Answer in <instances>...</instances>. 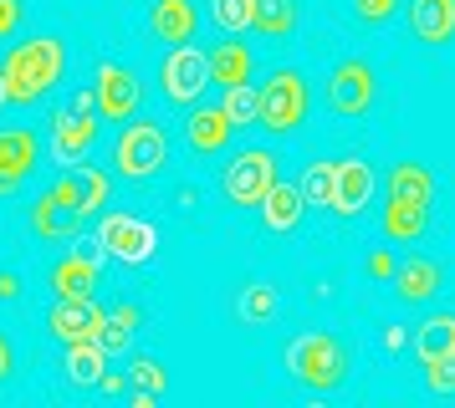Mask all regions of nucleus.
<instances>
[{
    "label": "nucleus",
    "instance_id": "nucleus-21",
    "mask_svg": "<svg viewBox=\"0 0 455 408\" xmlns=\"http://www.w3.org/2000/svg\"><path fill=\"white\" fill-rule=\"evenodd\" d=\"M62 373H67V383L72 388H98L103 383V373H108L103 342H72L67 347V357H62Z\"/></svg>",
    "mask_w": 455,
    "mask_h": 408
},
{
    "label": "nucleus",
    "instance_id": "nucleus-39",
    "mask_svg": "<svg viewBox=\"0 0 455 408\" xmlns=\"http://www.w3.org/2000/svg\"><path fill=\"white\" fill-rule=\"evenodd\" d=\"M67 107H72V113H83V118H92V113H98V92H92V87H77Z\"/></svg>",
    "mask_w": 455,
    "mask_h": 408
},
{
    "label": "nucleus",
    "instance_id": "nucleus-15",
    "mask_svg": "<svg viewBox=\"0 0 455 408\" xmlns=\"http://www.w3.org/2000/svg\"><path fill=\"white\" fill-rule=\"evenodd\" d=\"M185 133H189V148H195V153L215 159V153H226V148H230V138H235V122L226 118V107H189Z\"/></svg>",
    "mask_w": 455,
    "mask_h": 408
},
{
    "label": "nucleus",
    "instance_id": "nucleus-11",
    "mask_svg": "<svg viewBox=\"0 0 455 408\" xmlns=\"http://www.w3.org/2000/svg\"><path fill=\"white\" fill-rule=\"evenodd\" d=\"M373 163L363 159V153H348V159L332 163V215H343V220H353V215H363L373 200Z\"/></svg>",
    "mask_w": 455,
    "mask_h": 408
},
{
    "label": "nucleus",
    "instance_id": "nucleus-25",
    "mask_svg": "<svg viewBox=\"0 0 455 408\" xmlns=\"http://www.w3.org/2000/svg\"><path fill=\"white\" fill-rule=\"evenodd\" d=\"M139 326H144V306H133V302H118L113 311H108V322H103V352H128L133 347V337H139Z\"/></svg>",
    "mask_w": 455,
    "mask_h": 408
},
{
    "label": "nucleus",
    "instance_id": "nucleus-2",
    "mask_svg": "<svg viewBox=\"0 0 455 408\" xmlns=\"http://www.w3.org/2000/svg\"><path fill=\"white\" fill-rule=\"evenodd\" d=\"M287 367L291 378L312 393H338L348 383V347L338 342L332 332H302L297 342H287Z\"/></svg>",
    "mask_w": 455,
    "mask_h": 408
},
{
    "label": "nucleus",
    "instance_id": "nucleus-23",
    "mask_svg": "<svg viewBox=\"0 0 455 408\" xmlns=\"http://www.w3.org/2000/svg\"><path fill=\"white\" fill-rule=\"evenodd\" d=\"M251 67H256V57H251L246 41H220V46L210 51V82H220V87L251 82Z\"/></svg>",
    "mask_w": 455,
    "mask_h": 408
},
{
    "label": "nucleus",
    "instance_id": "nucleus-27",
    "mask_svg": "<svg viewBox=\"0 0 455 408\" xmlns=\"http://www.w3.org/2000/svg\"><path fill=\"white\" fill-rule=\"evenodd\" d=\"M389 194H404V200H425L430 204L435 200V174L425 169V163H414V159L394 163L389 169Z\"/></svg>",
    "mask_w": 455,
    "mask_h": 408
},
{
    "label": "nucleus",
    "instance_id": "nucleus-29",
    "mask_svg": "<svg viewBox=\"0 0 455 408\" xmlns=\"http://www.w3.org/2000/svg\"><path fill=\"white\" fill-rule=\"evenodd\" d=\"M226 118L235 122V133L241 128H251L256 122V113H261V87H251V82H235V87H226Z\"/></svg>",
    "mask_w": 455,
    "mask_h": 408
},
{
    "label": "nucleus",
    "instance_id": "nucleus-28",
    "mask_svg": "<svg viewBox=\"0 0 455 408\" xmlns=\"http://www.w3.org/2000/svg\"><path fill=\"white\" fill-rule=\"evenodd\" d=\"M276 306H282V296H276V286L256 281V286H246V291L235 296V317L256 326V322H271V317H276Z\"/></svg>",
    "mask_w": 455,
    "mask_h": 408
},
{
    "label": "nucleus",
    "instance_id": "nucleus-5",
    "mask_svg": "<svg viewBox=\"0 0 455 408\" xmlns=\"http://www.w3.org/2000/svg\"><path fill=\"white\" fill-rule=\"evenodd\" d=\"M210 87V57L200 46H169L159 61V92L169 98V107H195Z\"/></svg>",
    "mask_w": 455,
    "mask_h": 408
},
{
    "label": "nucleus",
    "instance_id": "nucleus-8",
    "mask_svg": "<svg viewBox=\"0 0 455 408\" xmlns=\"http://www.w3.org/2000/svg\"><path fill=\"white\" fill-rule=\"evenodd\" d=\"M271 184H276V153H271V148H246V153H235V159L226 163V174H220L226 200L241 204V209L267 200Z\"/></svg>",
    "mask_w": 455,
    "mask_h": 408
},
{
    "label": "nucleus",
    "instance_id": "nucleus-22",
    "mask_svg": "<svg viewBox=\"0 0 455 408\" xmlns=\"http://www.w3.org/2000/svg\"><path fill=\"white\" fill-rule=\"evenodd\" d=\"M414 352H419V363L455 357V311H435V317H425V326L414 332Z\"/></svg>",
    "mask_w": 455,
    "mask_h": 408
},
{
    "label": "nucleus",
    "instance_id": "nucleus-30",
    "mask_svg": "<svg viewBox=\"0 0 455 408\" xmlns=\"http://www.w3.org/2000/svg\"><path fill=\"white\" fill-rule=\"evenodd\" d=\"M302 200H307V209H328L332 204V159H317L307 163V174H302Z\"/></svg>",
    "mask_w": 455,
    "mask_h": 408
},
{
    "label": "nucleus",
    "instance_id": "nucleus-17",
    "mask_svg": "<svg viewBox=\"0 0 455 408\" xmlns=\"http://www.w3.org/2000/svg\"><path fill=\"white\" fill-rule=\"evenodd\" d=\"M410 31L425 46L455 41V0H410Z\"/></svg>",
    "mask_w": 455,
    "mask_h": 408
},
{
    "label": "nucleus",
    "instance_id": "nucleus-1",
    "mask_svg": "<svg viewBox=\"0 0 455 408\" xmlns=\"http://www.w3.org/2000/svg\"><path fill=\"white\" fill-rule=\"evenodd\" d=\"M0 77H5V107L42 102L67 77V41L52 36V31H42L31 41H16L5 51V61H0Z\"/></svg>",
    "mask_w": 455,
    "mask_h": 408
},
{
    "label": "nucleus",
    "instance_id": "nucleus-6",
    "mask_svg": "<svg viewBox=\"0 0 455 408\" xmlns=\"http://www.w3.org/2000/svg\"><path fill=\"white\" fill-rule=\"evenodd\" d=\"M323 98H328V107L338 118H363L373 102H379V77H373V67L363 57H343L328 72Z\"/></svg>",
    "mask_w": 455,
    "mask_h": 408
},
{
    "label": "nucleus",
    "instance_id": "nucleus-10",
    "mask_svg": "<svg viewBox=\"0 0 455 408\" xmlns=\"http://www.w3.org/2000/svg\"><path fill=\"white\" fill-rule=\"evenodd\" d=\"M42 163L36 128H0V200H11Z\"/></svg>",
    "mask_w": 455,
    "mask_h": 408
},
{
    "label": "nucleus",
    "instance_id": "nucleus-14",
    "mask_svg": "<svg viewBox=\"0 0 455 408\" xmlns=\"http://www.w3.org/2000/svg\"><path fill=\"white\" fill-rule=\"evenodd\" d=\"M98 255H103V245H77L72 255L52 265V291L57 296H92L98 291Z\"/></svg>",
    "mask_w": 455,
    "mask_h": 408
},
{
    "label": "nucleus",
    "instance_id": "nucleus-33",
    "mask_svg": "<svg viewBox=\"0 0 455 408\" xmlns=\"http://www.w3.org/2000/svg\"><path fill=\"white\" fill-rule=\"evenodd\" d=\"M77 184H83V204H87V215H98V209L108 204V194H113V184H108V174H103V169H92V163H87V169H77Z\"/></svg>",
    "mask_w": 455,
    "mask_h": 408
},
{
    "label": "nucleus",
    "instance_id": "nucleus-26",
    "mask_svg": "<svg viewBox=\"0 0 455 408\" xmlns=\"http://www.w3.org/2000/svg\"><path fill=\"white\" fill-rule=\"evenodd\" d=\"M297 20H302L297 0H256V20H251V31H261L267 41H282V36L297 31Z\"/></svg>",
    "mask_w": 455,
    "mask_h": 408
},
{
    "label": "nucleus",
    "instance_id": "nucleus-34",
    "mask_svg": "<svg viewBox=\"0 0 455 408\" xmlns=\"http://www.w3.org/2000/svg\"><path fill=\"white\" fill-rule=\"evenodd\" d=\"M425 388L435 398H455V357H435L425 363Z\"/></svg>",
    "mask_w": 455,
    "mask_h": 408
},
{
    "label": "nucleus",
    "instance_id": "nucleus-20",
    "mask_svg": "<svg viewBox=\"0 0 455 408\" xmlns=\"http://www.w3.org/2000/svg\"><path fill=\"white\" fill-rule=\"evenodd\" d=\"M425 224H430V204L425 200H404V194H389L384 204V235L399 245H410L425 235Z\"/></svg>",
    "mask_w": 455,
    "mask_h": 408
},
{
    "label": "nucleus",
    "instance_id": "nucleus-31",
    "mask_svg": "<svg viewBox=\"0 0 455 408\" xmlns=\"http://www.w3.org/2000/svg\"><path fill=\"white\" fill-rule=\"evenodd\" d=\"M210 16L215 26L235 36V31H251V20H256V0H210Z\"/></svg>",
    "mask_w": 455,
    "mask_h": 408
},
{
    "label": "nucleus",
    "instance_id": "nucleus-44",
    "mask_svg": "<svg viewBox=\"0 0 455 408\" xmlns=\"http://www.w3.org/2000/svg\"><path fill=\"white\" fill-rule=\"evenodd\" d=\"M0 107H5V77H0Z\"/></svg>",
    "mask_w": 455,
    "mask_h": 408
},
{
    "label": "nucleus",
    "instance_id": "nucleus-19",
    "mask_svg": "<svg viewBox=\"0 0 455 408\" xmlns=\"http://www.w3.org/2000/svg\"><path fill=\"white\" fill-rule=\"evenodd\" d=\"M445 286V265L440 261H425V255H414L394 271V291H399V302H430L435 291Z\"/></svg>",
    "mask_w": 455,
    "mask_h": 408
},
{
    "label": "nucleus",
    "instance_id": "nucleus-38",
    "mask_svg": "<svg viewBox=\"0 0 455 408\" xmlns=\"http://www.w3.org/2000/svg\"><path fill=\"white\" fill-rule=\"evenodd\" d=\"M363 271H369L373 281H394V271H399V261H394L389 250L379 245V250H369V261H363Z\"/></svg>",
    "mask_w": 455,
    "mask_h": 408
},
{
    "label": "nucleus",
    "instance_id": "nucleus-24",
    "mask_svg": "<svg viewBox=\"0 0 455 408\" xmlns=\"http://www.w3.org/2000/svg\"><path fill=\"white\" fill-rule=\"evenodd\" d=\"M77 224H83V220H77V215H67L46 189L31 200V230H36L42 240H67V235H77Z\"/></svg>",
    "mask_w": 455,
    "mask_h": 408
},
{
    "label": "nucleus",
    "instance_id": "nucleus-13",
    "mask_svg": "<svg viewBox=\"0 0 455 408\" xmlns=\"http://www.w3.org/2000/svg\"><path fill=\"white\" fill-rule=\"evenodd\" d=\"M92 143H98V122L83 118V113H72V107H57L52 113V159L57 163H77L92 153Z\"/></svg>",
    "mask_w": 455,
    "mask_h": 408
},
{
    "label": "nucleus",
    "instance_id": "nucleus-18",
    "mask_svg": "<svg viewBox=\"0 0 455 408\" xmlns=\"http://www.w3.org/2000/svg\"><path fill=\"white\" fill-rule=\"evenodd\" d=\"M195 26H200L195 0H154V11H148V31L159 41H169V46H185L195 36Z\"/></svg>",
    "mask_w": 455,
    "mask_h": 408
},
{
    "label": "nucleus",
    "instance_id": "nucleus-36",
    "mask_svg": "<svg viewBox=\"0 0 455 408\" xmlns=\"http://www.w3.org/2000/svg\"><path fill=\"white\" fill-rule=\"evenodd\" d=\"M394 11H399V0H353V16L363 26H384V20H394Z\"/></svg>",
    "mask_w": 455,
    "mask_h": 408
},
{
    "label": "nucleus",
    "instance_id": "nucleus-40",
    "mask_svg": "<svg viewBox=\"0 0 455 408\" xmlns=\"http://www.w3.org/2000/svg\"><path fill=\"white\" fill-rule=\"evenodd\" d=\"M11 373H16V347H11V337H5V332H0V383H5Z\"/></svg>",
    "mask_w": 455,
    "mask_h": 408
},
{
    "label": "nucleus",
    "instance_id": "nucleus-32",
    "mask_svg": "<svg viewBox=\"0 0 455 408\" xmlns=\"http://www.w3.org/2000/svg\"><path fill=\"white\" fill-rule=\"evenodd\" d=\"M128 378L139 383V393H154V398H159V393L169 388V373H164V363H159V357H148V352H139V357L128 363Z\"/></svg>",
    "mask_w": 455,
    "mask_h": 408
},
{
    "label": "nucleus",
    "instance_id": "nucleus-42",
    "mask_svg": "<svg viewBox=\"0 0 455 408\" xmlns=\"http://www.w3.org/2000/svg\"><path fill=\"white\" fill-rule=\"evenodd\" d=\"M384 347H389V352H404V347H410V332H404V326H384Z\"/></svg>",
    "mask_w": 455,
    "mask_h": 408
},
{
    "label": "nucleus",
    "instance_id": "nucleus-3",
    "mask_svg": "<svg viewBox=\"0 0 455 408\" xmlns=\"http://www.w3.org/2000/svg\"><path fill=\"white\" fill-rule=\"evenodd\" d=\"M307 107H312V92H307V77L297 67H276L261 87V113L256 122L267 133H297L307 122Z\"/></svg>",
    "mask_w": 455,
    "mask_h": 408
},
{
    "label": "nucleus",
    "instance_id": "nucleus-16",
    "mask_svg": "<svg viewBox=\"0 0 455 408\" xmlns=\"http://www.w3.org/2000/svg\"><path fill=\"white\" fill-rule=\"evenodd\" d=\"M261 209V224H267L271 235H291L297 224H302V215H307V200H302V189L297 184H271L267 189V200L256 204Z\"/></svg>",
    "mask_w": 455,
    "mask_h": 408
},
{
    "label": "nucleus",
    "instance_id": "nucleus-9",
    "mask_svg": "<svg viewBox=\"0 0 455 408\" xmlns=\"http://www.w3.org/2000/svg\"><path fill=\"white\" fill-rule=\"evenodd\" d=\"M103 322H108V311L98 306V296H57L52 311H46V332L62 347L98 342V337H103Z\"/></svg>",
    "mask_w": 455,
    "mask_h": 408
},
{
    "label": "nucleus",
    "instance_id": "nucleus-7",
    "mask_svg": "<svg viewBox=\"0 0 455 408\" xmlns=\"http://www.w3.org/2000/svg\"><path fill=\"white\" fill-rule=\"evenodd\" d=\"M92 240L103 245V255H113L124 265H148L159 255V230L148 220H139V215H103Z\"/></svg>",
    "mask_w": 455,
    "mask_h": 408
},
{
    "label": "nucleus",
    "instance_id": "nucleus-35",
    "mask_svg": "<svg viewBox=\"0 0 455 408\" xmlns=\"http://www.w3.org/2000/svg\"><path fill=\"white\" fill-rule=\"evenodd\" d=\"M52 200L62 204L67 215H77V220H87V204H83V184H77V174H67V179H57L52 189H46Z\"/></svg>",
    "mask_w": 455,
    "mask_h": 408
},
{
    "label": "nucleus",
    "instance_id": "nucleus-41",
    "mask_svg": "<svg viewBox=\"0 0 455 408\" xmlns=\"http://www.w3.org/2000/svg\"><path fill=\"white\" fill-rule=\"evenodd\" d=\"M21 296V276L16 271H0V302H16Z\"/></svg>",
    "mask_w": 455,
    "mask_h": 408
},
{
    "label": "nucleus",
    "instance_id": "nucleus-37",
    "mask_svg": "<svg viewBox=\"0 0 455 408\" xmlns=\"http://www.w3.org/2000/svg\"><path fill=\"white\" fill-rule=\"evenodd\" d=\"M21 20H26V0H0V46L21 31Z\"/></svg>",
    "mask_w": 455,
    "mask_h": 408
},
{
    "label": "nucleus",
    "instance_id": "nucleus-43",
    "mask_svg": "<svg viewBox=\"0 0 455 408\" xmlns=\"http://www.w3.org/2000/svg\"><path fill=\"white\" fill-rule=\"evenodd\" d=\"M108 393V398H118V393H128V378L124 373H103V383H98Z\"/></svg>",
    "mask_w": 455,
    "mask_h": 408
},
{
    "label": "nucleus",
    "instance_id": "nucleus-4",
    "mask_svg": "<svg viewBox=\"0 0 455 408\" xmlns=\"http://www.w3.org/2000/svg\"><path fill=\"white\" fill-rule=\"evenodd\" d=\"M164 163H169L164 128H159V122H124V133L113 143V169H118L124 179L144 184V179H154Z\"/></svg>",
    "mask_w": 455,
    "mask_h": 408
},
{
    "label": "nucleus",
    "instance_id": "nucleus-12",
    "mask_svg": "<svg viewBox=\"0 0 455 408\" xmlns=\"http://www.w3.org/2000/svg\"><path fill=\"white\" fill-rule=\"evenodd\" d=\"M92 92H98V113L113 122H128L139 113V72L124 67V61H98Z\"/></svg>",
    "mask_w": 455,
    "mask_h": 408
}]
</instances>
